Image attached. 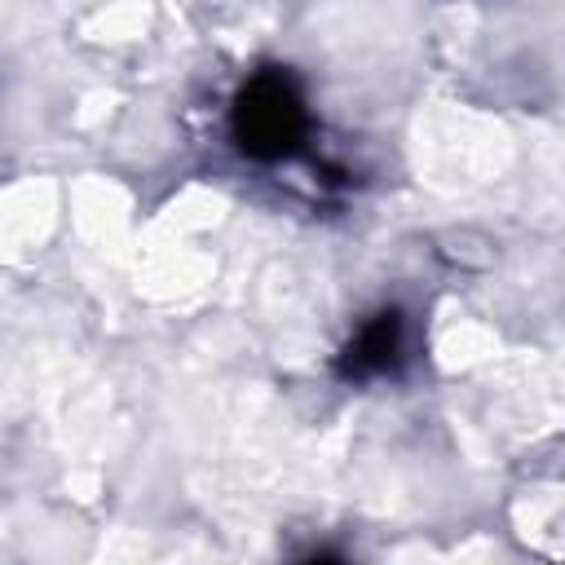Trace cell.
<instances>
[{
	"instance_id": "1",
	"label": "cell",
	"mask_w": 565,
	"mask_h": 565,
	"mask_svg": "<svg viewBox=\"0 0 565 565\" xmlns=\"http://www.w3.org/2000/svg\"><path fill=\"white\" fill-rule=\"evenodd\" d=\"M230 128H234V141L247 159H260V163L291 159L309 132V110H305L296 79L287 71L252 75L243 84V93L234 97Z\"/></svg>"
},
{
	"instance_id": "2",
	"label": "cell",
	"mask_w": 565,
	"mask_h": 565,
	"mask_svg": "<svg viewBox=\"0 0 565 565\" xmlns=\"http://www.w3.org/2000/svg\"><path fill=\"white\" fill-rule=\"evenodd\" d=\"M402 358V313L397 309H384L375 313L340 353V375L344 380H371V375H384L393 371Z\"/></svg>"
}]
</instances>
